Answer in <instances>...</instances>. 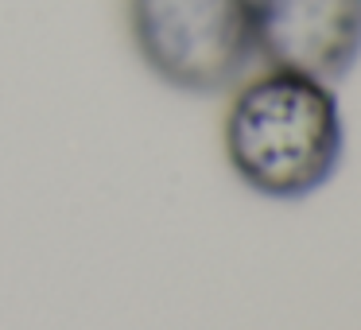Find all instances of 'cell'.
I'll return each mask as SVG.
<instances>
[{
  "mask_svg": "<svg viewBox=\"0 0 361 330\" xmlns=\"http://www.w3.org/2000/svg\"><path fill=\"white\" fill-rule=\"evenodd\" d=\"M140 63L183 94H221L257 59L252 0H125Z\"/></svg>",
  "mask_w": 361,
  "mask_h": 330,
  "instance_id": "obj_2",
  "label": "cell"
},
{
  "mask_svg": "<svg viewBox=\"0 0 361 330\" xmlns=\"http://www.w3.org/2000/svg\"><path fill=\"white\" fill-rule=\"evenodd\" d=\"M221 140L245 187L276 202H295L338 171L345 125L330 82L268 66L233 94Z\"/></svg>",
  "mask_w": 361,
  "mask_h": 330,
  "instance_id": "obj_1",
  "label": "cell"
},
{
  "mask_svg": "<svg viewBox=\"0 0 361 330\" xmlns=\"http://www.w3.org/2000/svg\"><path fill=\"white\" fill-rule=\"evenodd\" d=\"M257 59L338 82L361 59V0H252Z\"/></svg>",
  "mask_w": 361,
  "mask_h": 330,
  "instance_id": "obj_3",
  "label": "cell"
}]
</instances>
